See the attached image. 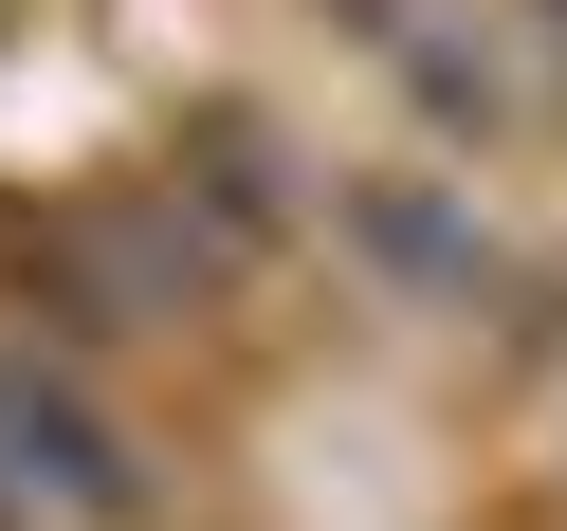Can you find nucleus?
I'll return each instance as SVG.
<instances>
[{
  "mask_svg": "<svg viewBox=\"0 0 567 531\" xmlns=\"http://www.w3.org/2000/svg\"><path fill=\"white\" fill-rule=\"evenodd\" d=\"M0 494L38 531H147V440H128L111 404H92L74 348L0 330Z\"/></svg>",
  "mask_w": 567,
  "mask_h": 531,
  "instance_id": "f257e3e1",
  "label": "nucleus"
},
{
  "mask_svg": "<svg viewBox=\"0 0 567 531\" xmlns=\"http://www.w3.org/2000/svg\"><path fill=\"white\" fill-rule=\"evenodd\" d=\"M0 531H38V513H19V494H0Z\"/></svg>",
  "mask_w": 567,
  "mask_h": 531,
  "instance_id": "7ed1b4c3",
  "label": "nucleus"
},
{
  "mask_svg": "<svg viewBox=\"0 0 567 531\" xmlns=\"http://www.w3.org/2000/svg\"><path fill=\"white\" fill-rule=\"evenodd\" d=\"M367 257H403L421 294H476V275H494V221H457L440 184H367Z\"/></svg>",
  "mask_w": 567,
  "mask_h": 531,
  "instance_id": "f03ea898",
  "label": "nucleus"
}]
</instances>
